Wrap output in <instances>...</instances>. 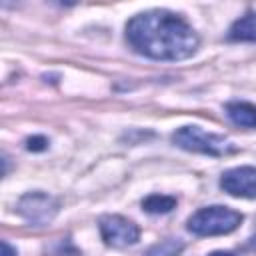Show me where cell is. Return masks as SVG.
I'll use <instances>...</instances> for the list:
<instances>
[{
    "label": "cell",
    "mask_w": 256,
    "mask_h": 256,
    "mask_svg": "<svg viewBox=\"0 0 256 256\" xmlns=\"http://www.w3.org/2000/svg\"><path fill=\"white\" fill-rule=\"evenodd\" d=\"M128 46L152 60H186L200 44L196 30L176 12L154 8L136 14L126 24Z\"/></svg>",
    "instance_id": "cell-1"
},
{
    "label": "cell",
    "mask_w": 256,
    "mask_h": 256,
    "mask_svg": "<svg viewBox=\"0 0 256 256\" xmlns=\"http://www.w3.org/2000/svg\"><path fill=\"white\" fill-rule=\"evenodd\" d=\"M220 188L236 198H256V166H236L220 176Z\"/></svg>",
    "instance_id": "cell-6"
},
{
    "label": "cell",
    "mask_w": 256,
    "mask_h": 256,
    "mask_svg": "<svg viewBox=\"0 0 256 256\" xmlns=\"http://www.w3.org/2000/svg\"><path fill=\"white\" fill-rule=\"evenodd\" d=\"M242 222V214L228 206H206L196 210L186 226L196 236H220L234 232Z\"/></svg>",
    "instance_id": "cell-3"
},
{
    "label": "cell",
    "mask_w": 256,
    "mask_h": 256,
    "mask_svg": "<svg viewBox=\"0 0 256 256\" xmlns=\"http://www.w3.org/2000/svg\"><path fill=\"white\" fill-rule=\"evenodd\" d=\"M44 256H80V250L70 238H56L46 246Z\"/></svg>",
    "instance_id": "cell-11"
},
{
    "label": "cell",
    "mask_w": 256,
    "mask_h": 256,
    "mask_svg": "<svg viewBox=\"0 0 256 256\" xmlns=\"http://www.w3.org/2000/svg\"><path fill=\"white\" fill-rule=\"evenodd\" d=\"M224 110L232 124L242 128H256V104L244 100H232L224 106Z\"/></svg>",
    "instance_id": "cell-7"
},
{
    "label": "cell",
    "mask_w": 256,
    "mask_h": 256,
    "mask_svg": "<svg viewBox=\"0 0 256 256\" xmlns=\"http://www.w3.org/2000/svg\"><path fill=\"white\" fill-rule=\"evenodd\" d=\"M28 144V150H34V152H38V150H46L48 148V140L44 138V136H32V138H28L26 140Z\"/></svg>",
    "instance_id": "cell-12"
},
{
    "label": "cell",
    "mask_w": 256,
    "mask_h": 256,
    "mask_svg": "<svg viewBox=\"0 0 256 256\" xmlns=\"http://www.w3.org/2000/svg\"><path fill=\"white\" fill-rule=\"evenodd\" d=\"M228 38L234 42H256V12H246L228 30Z\"/></svg>",
    "instance_id": "cell-8"
},
{
    "label": "cell",
    "mask_w": 256,
    "mask_h": 256,
    "mask_svg": "<svg viewBox=\"0 0 256 256\" xmlns=\"http://www.w3.org/2000/svg\"><path fill=\"white\" fill-rule=\"evenodd\" d=\"M182 250H184V244L178 238H166L154 244L152 248H148L144 256H180Z\"/></svg>",
    "instance_id": "cell-10"
},
{
    "label": "cell",
    "mask_w": 256,
    "mask_h": 256,
    "mask_svg": "<svg viewBox=\"0 0 256 256\" xmlns=\"http://www.w3.org/2000/svg\"><path fill=\"white\" fill-rule=\"evenodd\" d=\"M2 256H18V250L12 248V246L4 240V242H2Z\"/></svg>",
    "instance_id": "cell-13"
},
{
    "label": "cell",
    "mask_w": 256,
    "mask_h": 256,
    "mask_svg": "<svg viewBox=\"0 0 256 256\" xmlns=\"http://www.w3.org/2000/svg\"><path fill=\"white\" fill-rule=\"evenodd\" d=\"M98 230L106 246L112 248H126L138 242L140 228L132 220L120 216V214H104L98 220Z\"/></svg>",
    "instance_id": "cell-5"
},
{
    "label": "cell",
    "mask_w": 256,
    "mask_h": 256,
    "mask_svg": "<svg viewBox=\"0 0 256 256\" xmlns=\"http://www.w3.org/2000/svg\"><path fill=\"white\" fill-rule=\"evenodd\" d=\"M172 142L188 152L208 154V156H228L234 154L238 148L232 140L222 134L208 132L200 126H182L172 134Z\"/></svg>",
    "instance_id": "cell-2"
},
{
    "label": "cell",
    "mask_w": 256,
    "mask_h": 256,
    "mask_svg": "<svg viewBox=\"0 0 256 256\" xmlns=\"http://www.w3.org/2000/svg\"><path fill=\"white\" fill-rule=\"evenodd\" d=\"M176 208V198L166 194H150L142 200V210L148 214H168Z\"/></svg>",
    "instance_id": "cell-9"
},
{
    "label": "cell",
    "mask_w": 256,
    "mask_h": 256,
    "mask_svg": "<svg viewBox=\"0 0 256 256\" xmlns=\"http://www.w3.org/2000/svg\"><path fill=\"white\" fill-rule=\"evenodd\" d=\"M208 256H234L232 252H222V250H218V252H212V254H208Z\"/></svg>",
    "instance_id": "cell-14"
},
{
    "label": "cell",
    "mask_w": 256,
    "mask_h": 256,
    "mask_svg": "<svg viewBox=\"0 0 256 256\" xmlns=\"http://www.w3.org/2000/svg\"><path fill=\"white\" fill-rule=\"evenodd\" d=\"M60 210L58 198H54L48 192L36 190V192H26L18 198L16 202V212L30 224L34 226H44L48 224Z\"/></svg>",
    "instance_id": "cell-4"
}]
</instances>
